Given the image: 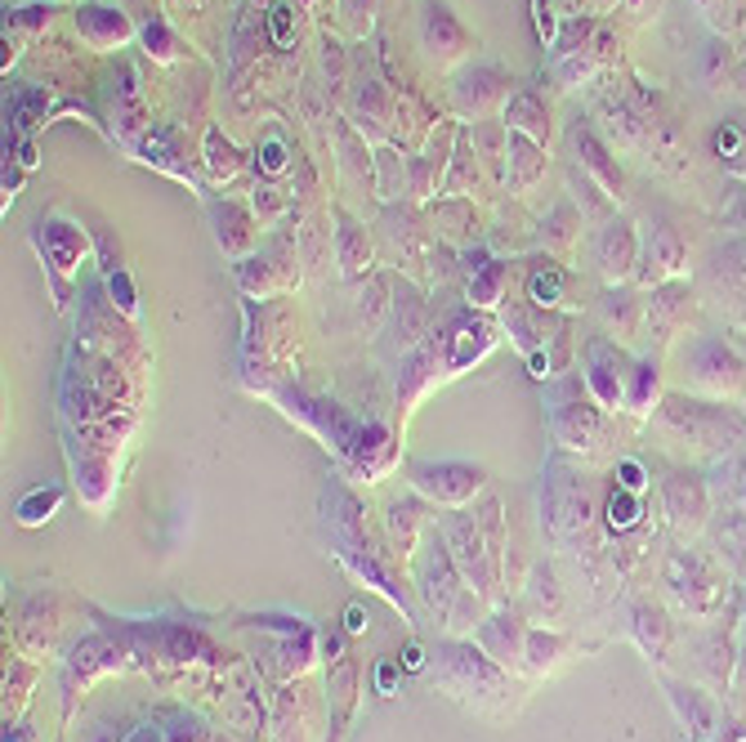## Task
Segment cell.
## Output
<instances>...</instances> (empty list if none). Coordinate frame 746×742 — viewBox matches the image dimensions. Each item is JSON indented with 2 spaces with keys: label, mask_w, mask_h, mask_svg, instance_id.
Wrapping results in <instances>:
<instances>
[{
  "label": "cell",
  "mask_w": 746,
  "mask_h": 742,
  "mask_svg": "<svg viewBox=\"0 0 746 742\" xmlns=\"http://www.w3.org/2000/svg\"><path fill=\"white\" fill-rule=\"evenodd\" d=\"M505 130L514 135H528V139H545L550 135V113H545V103L537 94H514L505 103Z\"/></svg>",
  "instance_id": "cell-29"
},
{
  "label": "cell",
  "mask_w": 746,
  "mask_h": 742,
  "mask_svg": "<svg viewBox=\"0 0 746 742\" xmlns=\"http://www.w3.org/2000/svg\"><path fill=\"white\" fill-rule=\"evenodd\" d=\"M680 362H684L689 389L697 398H737L746 389V362L720 336H693V341H684Z\"/></svg>",
  "instance_id": "cell-4"
},
{
  "label": "cell",
  "mask_w": 746,
  "mask_h": 742,
  "mask_svg": "<svg viewBox=\"0 0 746 742\" xmlns=\"http://www.w3.org/2000/svg\"><path fill=\"white\" fill-rule=\"evenodd\" d=\"M564 286H568V273L558 269V265H550V259H541V265L528 273V305L532 309H558L564 305Z\"/></svg>",
  "instance_id": "cell-30"
},
{
  "label": "cell",
  "mask_w": 746,
  "mask_h": 742,
  "mask_svg": "<svg viewBox=\"0 0 746 742\" xmlns=\"http://www.w3.org/2000/svg\"><path fill=\"white\" fill-rule=\"evenodd\" d=\"M661 407V371L653 358H635L630 362V376H626V412L648 417Z\"/></svg>",
  "instance_id": "cell-25"
},
{
  "label": "cell",
  "mask_w": 746,
  "mask_h": 742,
  "mask_svg": "<svg viewBox=\"0 0 746 742\" xmlns=\"http://www.w3.org/2000/svg\"><path fill=\"white\" fill-rule=\"evenodd\" d=\"M398 666H402L407 676L425 671V666H429V657H425V644H421V640H407V644H402V653H398Z\"/></svg>",
  "instance_id": "cell-48"
},
{
  "label": "cell",
  "mask_w": 746,
  "mask_h": 742,
  "mask_svg": "<svg viewBox=\"0 0 746 742\" xmlns=\"http://www.w3.org/2000/svg\"><path fill=\"white\" fill-rule=\"evenodd\" d=\"M385 528H389V546L398 550V560L407 564L416 554V546H421V537L429 533V519H425V506L416 501V497H398L394 506H389V514H385Z\"/></svg>",
  "instance_id": "cell-20"
},
{
  "label": "cell",
  "mask_w": 746,
  "mask_h": 742,
  "mask_svg": "<svg viewBox=\"0 0 746 742\" xmlns=\"http://www.w3.org/2000/svg\"><path fill=\"white\" fill-rule=\"evenodd\" d=\"M206 166H210L215 179H233V175L242 170V153H237V148L223 139L219 130H210V135H206Z\"/></svg>",
  "instance_id": "cell-40"
},
{
  "label": "cell",
  "mask_w": 746,
  "mask_h": 742,
  "mask_svg": "<svg viewBox=\"0 0 746 742\" xmlns=\"http://www.w3.org/2000/svg\"><path fill=\"white\" fill-rule=\"evenodd\" d=\"M648 273H644V282H653V286H666L670 278H680L684 273V265H689V251H684V242L670 233V229H657L653 233V242H648Z\"/></svg>",
  "instance_id": "cell-24"
},
{
  "label": "cell",
  "mask_w": 746,
  "mask_h": 742,
  "mask_svg": "<svg viewBox=\"0 0 746 742\" xmlns=\"http://www.w3.org/2000/svg\"><path fill=\"white\" fill-rule=\"evenodd\" d=\"M505 291H510V265L505 259H488L478 273H470V286H465V300L470 309L478 314H492L505 305Z\"/></svg>",
  "instance_id": "cell-23"
},
{
  "label": "cell",
  "mask_w": 746,
  "mask_h": 742,
  "mask_svg": "<svg viewBox=\"0 0 746 742\" xmlns=\"http://www.w3.org/2000/svg\"><path fill=\"white\" fill-rule=\"evenodd\" d=\"M644 519V497L640 492H626V488H613L608 501H604V524L613 533H635Z\"/></svg>",
  "instance_id": "cell-33"
},
{
  "label": "cell",
  "mask_w": 746,
  "mask_h": 742,
  "mask_svg": "<svg viewBox=\"0 0 746 742\" xmlns=\"http://www.w3.org/2000/svg\"><path fill=\"white\" fill-rule=\"evenodd\" d=\"M447 550H452L456 568L474 586V596L483 604H492L501 596V568H505V519L501 501L488 497L478 510H452V519L442 524Z\"/></svg>",
  "instance_id": "cell-1"
},
{
  "label": "cell",
  "mask_w": 746,
  "mask_h": 742,
  "mask_svg": "<svg viewBox=\"0 0 746 742\" xmlns=\"http://www.w3.org/2000/svg\"><path fill=\"white\" fill-rule=\"evenodd\" d=\"M635 640H640V649H644L648 657L661 662V653H666V644H670V622H666L657 609H640V613H635Z\"/></svg>",
  "instance_id": "cell-38"
},
{
  "label": "cell",
  "mask_w": 746,
  "mask_h": 742,
  "mask_svg": "<svg viewBox=\"0 0 746 742\" xmlns=\"http://www.w3.org/2000/svg\"><path fill=\"white\" fill-rule=\"evenodd\" d=\"M394 322H398V331H402V349H416L429 331H425V300L421 295H412L407 291V300H394Z\"/></svg>",
  "instance_id": "cell-36"
},
{
  "label": "cell",
  "mask_w": 746,
  "mask_h": 742,
  "mask_svg": "<svg viewBox=\"0 0 746 742\" xmlns=\"http://www.w3.org/2000/svg\"><path fill=\"white\" fill-rule=\"evenodd\" d=\"M505 157H510V189H532V183L545 175V153L537 148V139L528 135H514L510 130V148H505Z\"/></svg>",
  "instance_id": "cell-27"
},
{
  "label": "cell",
  "mask_w": 746,
  "mask_h": 742,
  "mask_svg": "<svg viewBox=\"0 0 746 742\" xmlns=\"http://www.w3.org/2000/svg\"><path fill=\"white\" fill-rule=\"evenodd\" d=\"M269 31H273V46H291L295 41V10L286 5V0H278V5L269 10Z\"/></svg>",
  "instance_id": "cell-43"
},
{
  "label": "cell",
  "mask_w": 746,
  "mask_h": 742,
  "mask_svg": "<svg viewBox=\"0 0 746 742\" xmlns=\"http://www.w3.org/2000/svg\"><path fill=\"white\" fill-rule=\"evenodd\" d=\"M630 362L626 349L608 336H590L586 341V389L590 398L604 407V412H617L626 407V376H630Z\"/></svg>",
  "instance_id": "cell-9"
},
{
  "label": "cell",
  "mask_w": 746,
  "mask_h": 742,
  "mask_svg": "<svg viewBox=\"0 0 746 742\" xmlns=\"http://www.w3.org/2000/svg\"><path fill=\"white\" fill-rule=\"evenodd\" d=\"M326 689H331L335 729H345L353 720V712H358V657H353L345 636L326 640Z\"/></svg>",
  "instance_id": "cell-16"
},
{
  "label": "cell",
  "mask_w": 746,
  "mask_h": 742,
  "mask_svg": "<svg viewBox=\"0 0 746 742\" xmlns=\"http://www.w3.org/2000/svg\"><path fill=\"white\" fill-rule=\"evenodd\" d=\"M541 519H545V528H550L554 541H581L586 528H590V519H594V506H590L586 484H581L573 470L558 465V461L545 470Z\"/></svg>",
  "instance_id": "cell-6"
},
{
  "label": "cell",
  "mask_w": 746,
  "mask_h": 742,
  "mask_svg": "<svg viewBox=\"0 0 746 742\" xmlns=\"http://www.w3.org/2000/svg\"><path fill=\"white\" fill-rule=\"evenodd\" d=\"M505 90H510V77L501 67H474V72H465V77H461L456 99H461L465 113L483 117V113H492V107L505 99Z\"/></svg>",
  "instance_id": "cell-21"
},
{
  "label": "cell",
  "mask_w": 746,
  "mask_h": 742,
  "mask_svg": "<svg viewBox=\"0 0 746 742\" xmlns=\"http://www.w3.org/2000/svg\"><path fill=\"white\" fill-rule=\"evenodd\" d=\"M5 742H36L27 729H5Z\"/></svg>",
  "instance_id": "cell-55"
},
{
  "label": "cell",
  "mask_w": 746,
  "mask_h": 742,
  "mask_svg": "<svg viewBox=\"0 0 746 742\" xmlns=\"http://www.w3.org/2000/svg\"><path fill=\"white\" fill-rule=\"evenodd\" d=\"M720 742H746V725H733V729H724V738Z\"/></svg>",
  "instance_id": "cell-54"
},
{
  "label": "cell",
  "mask_w": 746,
  "mask_h": 742,
  "mask_svg": "<svg viewBox=\"0 0 746 742\" xmlns=\"http://www.w3.org/2000/svg\"><path fill=\"white\" fill-rule=\"evenodd\" d=\"M63 421L72 425V430H81V425H99V421H107V417H117L121 412V402L117 398H107L94 381H90V371H86V362L77 367L72 362L67 367V376H63Z\"/></svg>",
  "instance_id": "cell-13"
},
{
  "label": "cell",
  "mask_w": 746,
  "mask_h": 742,
  "mask_svg": "<svg viewBox=\"0 0 746 742\" xmlns=\"http://www.w3.org/2000/svg\"><path fill=\"white\" fill-rule=\"evenodd\" d=\"M77 31H81V41L90 50H117L130 41V18L121 10H112V5H86L77 10Z\"/></svg>",
  "instance_id": "cell-19"
},
{
  "label": "cell",
  "mask_w": 746,
  "mask_h": 742,
  "mask_svg": "<svg viewBox=\"0 0 746 742\" xmlns=\"http://www.w3.org/2000/svg\"><path fill=\"white\" fill-rule=\"evenodd\" d=\"M737 148H742V139H737V130H716V153L720 157H737Z\"/></svg>",
  "instance_id": "cell-52"
},
{
  "label": "cell",
  "mask_w": 746,
  "mask_h": 742,
  "mask_svg": "<svg viewBox=\"0 0 746 742\" xmlns=\"http://www.w3.org/2000/svg\"><path fill=\"white\" fill-rule=\"evenodd\" d=\"M661 510L680 533H697L706 524V514H711V492H706L702 474H689V470L670 474L661 484Z\"/></svg>",
  "instance_id": "cell-14"
},
{
  "label": "cell",
  "mask_w": 746,
  "mask_h": 742,
  "mask_svg": "<svg viewBox=\"0 0 746 742\" xmlns=\"http://www.w3.org/2000/svg\"><path fill=\"white\" fill-rule=\"evenodd\" d=\"M345 14L353 18V31L371 27V0H345Z\"/></svg>",
  "instance_id": "cell-50"
},
{
  "label": "cell",
  "mask_w": 746,
  "mask_h": 742,
  "mask_svg": "<svg viewBox=\"0 0 746 742\" xmlns=\"http://www.w3.org/2000/svg\"><path fill=\"white\" fill-rule=\"evenodd\" d=\"M18 183H23V166H5V202L18 197Z\"/></svg>",
  "instance_id": "cell-53"
},
{
  "label": "cell",
  "mask_w": 746,
  "mask_h": 742,
  "mask_svg": "<svg viewBox=\"0 0 746 742\" xmlns=\"http://www.w3.org/2000/svg\"><path fill=\"white\" fill-rule=\"evenodd\" d=\"M210 215H215V238H219L223 255L246 259L250 246H255V219H250L237 202H223V206H215Z\"/></svg>",
  "instance_id": "cell-22"
},
{
  "label": "cell",
  "mask_w": 746,
  "mask_h": 742,
  "mask_svg": "<svg viewBox=\"0 0 746 742\" xmlns=\"http://www.w3.org/2000/svg\"><path fill=\"white\" fill-rule=\"evenodd\" d=\"M666 693H670V707H676L689 742H716L720 733V712H716V698L702 693V689H689V685H676L666 680Z\"/></svg>",
  "instance_id": "cell-17"
},
{
  "label": "cell",
  "mask_w": 746,
  "mask_h": 742,
  "mask_svg": "<svg viewBox=\"0 0 746 742\" xmlns=\"http://www.w3.org/2000/svg\"><path fill=\"white\" fill-rule=\"evenodd\" d=\"M528 622L524 613H488L478 622L474 630V644L488 653L492 662H501L505 671H514V666H524V644H528Z\"/></svg>",
  "instance_id": "cell-15"
},
{
  "label": "cell",
  "mask_w": 746,
  "mask_h": 742,
  "mask_svg": "<svg viewBox=\"0 0 746 742\" xmlns=\"http://www.w3.org/2000/svg\"><path fill=\"white\" fill-rule=\"evenodd\" d=\"M300 5H309V0H300Z\"/></svg>",
  "instance_id": "cell-57"
},
{
  "label": "cell",
  "mask_w": 746,
  "mask_h": 742,
  "mask_svg": "<svg viewBox=\"0 0 746 742\" xmlns=\"http://www.w3.org/2000/svg\"><path fill=\"white\" fill-rule=\"evenodd\" d=\"M398 676H402L398 657H385V662L376 666V693H381V698H394V689H398Z\"/></svg>",
  "instance_id": "cell-49"
},
{
  "label": "cell",
  "mask_w": 746,
  "mask_h": 742,
  "mask_svg": "<svg viewBox=\"0 0 746 742\" xmlns=\"http://www.w3.org/2000/svg\"><path fill=\"white\" fill-rule=\"evenodd\" d=\"M604 318H608V327H617L621 341H630L640 331V300H630V295H604Z\"/></svg>",
  "instance_id": "cell-41"
},
{
  "label": "cell",
  "mask_w": 746,
  "mask_h": 742,
  "mask_svg": "<svg viewBox=\"0 0 746 742\" xmlns=\"http://www.w3.org/2000/svg\"><path fill=\"white\" fill-rule=\"evenodd\" d=\"M742 506H746V488H742Z\"/></svg>",
  "instance_id": "cell-56"
},
{
  "label": "cell",
  "mask_w": 746,
  "mask_h": 742,
  "mask_svg": "<svg viewBox=\"0 0 746 742\" xmlns=\"http://www.w3.org/2000/svg\"><path fill=\"white\" fill-rule=\"evenodd\" d=\"M564 649H568V640L558 636L554 626H532V630H528V644H524V671H528V676L554 671L558 657H564Z\"/></svg>",
  "instance_id": "cell-28"
},
{
  "label": "cell",
  "mask_w": 746,
  "mask_h": 742,
  "mask_svg": "<svg viewBox=\"0 0 746 742\" xmlns=\"http://www.w3.org/2000/svg\"><path fill=\"white\" fill-rule=\"evenodd\" d=\"M434 693L461 702L478 716H505L510 707V671L492 662L474 640H442L434 657Z\"/></svg>",
  "instance_id": "cell-3"
},
{
  "label": "cell",
  "mask_w": 746,
  "mask_h": 742,
  "mask_svg": "<svg viewBox=\"0 0 746 742\" xmlns=\"http://www.w3.org/2000/svg\"><path fill=\"white\" fill-rule=\"evenodd\" d=\"M10 117H14L18 130H36V126L46 121V94H41V90H23V94L10 103Z\"/></svg>",
  "instance_id": "cell-42"
},
{
  "label": "cell",
  "mask_w": 746,
  "mask_h": 742,
  "mask_svg": "<svg viewBox=\"0 0 746 742\" xmlns=\"http://www.w3.org/2000/svg\"><path fill=\"white\" fill-rule=\"evenodd\" d=\"M394 465H398V434L385 421H362L340 470L349 478H358V484H376V478H385Z\"/></svg>",
  "instance_id": "cell-12"
},
{
  "label": "cell",
  "mask_w": 746,
  "mask_h": 742,
  "mask_svg": "<svg viewBox=\"0 0 746 742\" xmlns=\"http://www.w3.org/2000/svg\"><path fill=\"white\" fill-rule=\"evenodd\" d=\"M550 434L564 452H594L604 434V407L590 398L586 381H564L550 394Z\"/></svg>",
  "instance_id": "cell-5"
},
{
  "label": "cell",
  "mask_w": 746,
  "mask_h": 742,
  "mask_svg": "<svg viewBox=\"0 0 746 742\" xmlns=\"http://www.w3.org/2000/svg\"><path fill=\"white\" fill-rule=\"evenodd\" d=\"M434 341H438V358H442L447 381H452V376H461V371L478 367L483 358H488V354L497 349L501 327H497V318L470 309V314L447 318V322H442V331H434Z\"/></svg>",
  "instance_id": "cell-7"
},
{
  "label": "cell",
  "mask_w": 746,
  "mask_h": 742,
  "mask_svg": "<svg viewBox=\"0 0 746 742\" xmlns=\"http://www.w3.org/2000/svg\"><path fill=\"white\" fill-rule=\"evenodd\" d=\"M416 596L429 609V617H438L434 626H442L447 636H465V630H478L483 622V600L456 568L442 528H429L416 550Z\"/></svg>",
  "instance_id": "cell-2"
},
{
  "label": "cell",
  "mask_w": 746,
  "mask_h": 742,
  "mask_svg": "<svg viewBox=\"0 0 746 742\" xmlns=\"http://www.w3.org/2000/svg\"><path fill=\"white\" fill-rule=\"evenodd\" d=\"M573 143H577V153H581V166H586L590 175H600V183L608 189V197H621V175H617V166L608 162L604 143L594 139L590 130H577V135H573Z\"/></svg>",
  "instance_id": "cell-32"
},
{
  "label": "cell",
  "mask_w": 746,
  "mask_h": 742,
  "mask_svg": "<svg viewBox=\"0 0 746 742\" xmlns=\"http://www.w3.org/2000/svg\"><path fill=\"white\" fill-rule=\"evenodd\" d=\"M107 309L117 314V318H126V322L139 318V291H134V278L126 269L107 273Z\"/></svg>",
  "instance_id": "cell-39"
},
{
  "label": "cell",
  "mask_w": 746,
  "mask_h": 742,
  "mask_svg": "<svg viewBox=\"0 0 746 742\" xmlns=\"http://www.w3.org/2000/svg\"><path fill=\"white\" fill-rule=\"evenodd\" d=\"M594 259H600L604 278H630L640 265V233L626 225V219H613V225L600 229V238H594Z\"/></svg>",
  "instance_id": "cell-18"
},
{
  "label": "cell",
  "mask_w": 746,
  "mask_h": 742,
  "mask_svg": "<svg viewBox=\"0 0 746 742\" xmlns=\"http://www.w3.org/2000/svg\"><path fill=\"white\" fill-rule=\"evenodd\" d=\"M550 225H554V229H550V242H554V246H568V242H573V229L581 225V219H577L568 206H558V210L550 215Z\"/></svg>",
  "instance_id": "cell-47"
},
{
  "label": "cell",
  "mask_w": 746,
  "mask_h": 742,
  "mask_svg": "<svg viewBox=\"0 0 746 742\" xmlns=\"http://www.w3.org/2000/svg\"><path fill=\"white\" fill-rule=\"evenodd\" d=\"M259 170H265V175H282L286 170V143L278 135H269L265 143H259Z\"/></svg>",
  "instance_id": "cell-45"
},
{
  "label": "cell",
  "mask_w": 746,
  "mask_h": 742,
  "mask_svg": "<svg viewBox=\"0 0 746 742\" xmlns=\"http://www.w3.org/2000/svg\"><path fill=\"white\" fill-rule=\"evenodd\" d=\"M59 506H63V492H59V488H31V492L18 501L14 519H18L23 528H41V524H50V519L59 514Z\"/></svg>",
  "instance_id": "cell-35"
},
{
  "label": "cell",
  "mask_w": 746,
  "mask_h": 742,
  "mask_svg": "<svg viewBox=\"0 0 746 742\" xmlns=\"http://www.w3.org/2000/svg\"><path fill=\"white\" fill-rule=\"evenodd\" d=\"M31 685H36V666L31 662H10V671H5V729L23 716Z\"/></svg>",
  "instance_id": "cell-34"
},
{
  "label": "cell",
  "mask_w": 746,
  "mask_h": 742,
  "mask_svg": "<svg viewBox=\"0 0 746 742\" xmlns=\"http://www.w3.org/2000/svg\"><path fill=\"white\" fill-rule=\"evenodd\" d=\"M666 586L676 590V600L689 604V613H711L724 596V581L720 573L702 560V554L693 550H680V554H670V564H666Z\"/></svg>",
  "instance_id": "cell-11"
},
{
  "label": "cell",
  "mask_w": 746,
  "mask_h": 742,
  "mask_svg": "<svg viewBox=\"0 0 746 742\" xmlns=\"http://www.w3.org/2000/svg\"><path fill=\"white\" fill-rule=\"evenodd\" d=\"M617 488H626V492H640L644 497V488H648V470L630 457V461H621L617 465Z\"/></svg>",
  "instance_id": "cell-46"
},
{
  "label": "cell",
  "mask_w": 746,
  "mask_h": 742,
  "mask_svg": "<svg viewBox=\"0 0 746 742\" xmlns=\"http://www.w3.org/2000/svg\"><path fill=\"white\" fill-rule=\"evenodd\" d=\"M143 46H147V54L162 59V63L175 59V36H170L162 23H147V27H143Z\"/></svg>",
  "instance_id": "cell-44"
},
{
  "label": "cell",
  "mask_w": 746,
  "mask_h": 742,
  "mask_svg": "<svg viewBox=\"0 0 746 742\" xmlns=\"http://www.w3.org/2000/svg\"><path fill=\"white\" fill-rule=\"evenodd\" d=\"M528 609L545 622H554L558 613H564V596H558V581L550 568H537L532 573V586H528Z\"/></svg>",
  "instance_id": "cell-37"
},
{
  "label": "cell",
  "mask_w": 746,
  "mask_h": 742,
  "mask_svg": "<svg viewBox=\"0 0 746 742\" xmlns=\"http://www.w3.org/2000/svg\"><path fill=\"white\" fill-rule=\"evenodd\" d=\"M366 626H371L366 609H362V604H349V609H345V636H362Z\"/></svg>",
  "instance_id": "cell-51"
},
{
  "label": "cell",
  "mask_w": 746,
  "mask_h": 742,
  "mask_svg": "<svg viewBox=\"0 0 746 742\" xmlns=\"http://www.w3.org/2000/svg\"><path fill=\"white\" fill-rule=\"evenodd\" d=\"M31 246H36V255H41L46 278H67V282H72V273H77L81 259L90 255L86 229L72 225V219H63V215L41 219V225H36V233H31Z\"/></svg>",
  "instance_id": "cell-10"
},
{
  "label": "cell",
  "mask_w": 746,
  "mask_h": 742,
  "mask_svg": "<svg viewBox=\"0 0 746 742\" xmlns=\"http://www.w3.org/2000/svg\"><path fill=\"white\" fill-rule=\"evenodd\" d=\"M465 31H461V23L447 14L442 5H429L425 10V50L438 59V63H447V59H456V54H465Z\"/></svg>",
  "instance_id": "cell-26"
},
{
  "label": "cell",
  "mask_w": 746,
  "mask_h": 742,
  "mask_svg": "<svg viewBox=\"0 0 746 742\" xmlns=\"http://www.w3.org/2000/svg\"><path fill=\"white\" fill-rule=\"evenodd\" d=\"M335 246H340V273H345V278H362V273L371 269V242H366V229H358L349 215L340 219V233H335Z\"/></svg>",
  "instance_id": "cell-31"
},
{
  "label": "cell",
  "mask_w": 746,
  "mask_h": 742,
  "mask_svg": "<svg viewBox=\"0 0 746 742\" xmlns=\"http://www.w3.org/2000/svg\"><path fill=\"white\" fill-rule=\"evenodd\" d=\"M412 478V492L429 506H442V510H465L478 492H483V474L478 465L470 461H416L407 470Z\"/></svg>",
  "instance_id": "cell-8"
}]
</instances>
